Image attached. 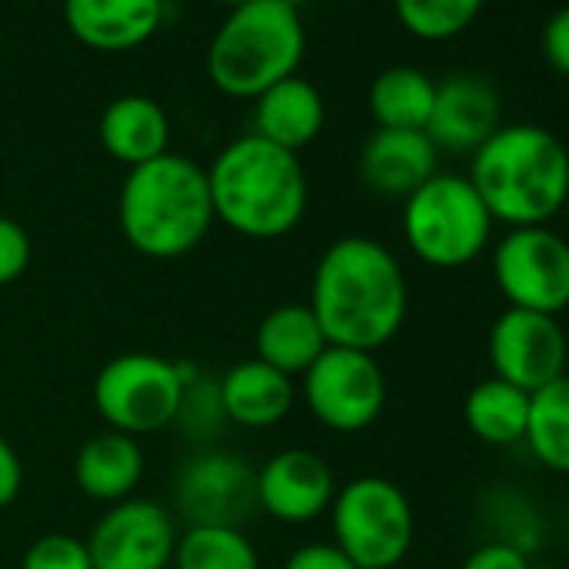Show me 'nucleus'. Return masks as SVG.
<instances>
[{
  "mask_svg": "<svg viewBox=\"0 0 569 569\" xmlns=\"http://www.w3.org/2000/svg\"><path fill=\"white\" fill-rule=\"evenodd\" d=\"M309 309L319 319L329 346L376 356L406 326V268L396 251L379 238H336L316 261Z\"/></svg>",
  "mask_w": 569,
  "mask_h": 569,
  "instance_id": "obj_1",
  "label": "nucleus"
},
{
  "mask_svg": "<svg viewBox=\"0 0 569 569\" xmlns=\"http://www.w3.org/2000/svg\"><path fill=\"white\" fill-rule=\"evenodd\" d=\"M466 178L496 224H549L569 201V148L542 124H499L469 154Z\"/></svg>",
  "mask_w": 569,
  "mask_h": 569,
  "instance_id": "obj_2",
  "label": "nucleus"
},
{
  "mask_svg": "<svg viewBox=\"0 0 569 569\" xmlns=\"http://www.w3.org/2000/svg\"><path fill=\"white\" fill-rule=\"evenodd\" d=\"M214 221L251 241L292 234L309 211V174L299 154L258 134L224 144L204 168Z\"/></svg>",
  "mask_w": 569,
  "mask_h": 569,
  "instance_id": "obj_3",
  "label": "nucleus"
},
{
  "mask_svg": "<svg viewBox=\"0 0 569 569\" xmlns=\"http://www.w3.org/2000/svg\"><path fill=\"white\" fill-rule=\"evenodd\" d=\"M118 224L124 241L154 261L191 254L214 224L208 171L174 151L128 168L118 194Z\"/></svg>",
  "mask_w": 569,
  "mask_h": 569,
  "instance_id": "obj_4",
  "label": "nucleus"
},
{
  "mask_svg": "<svg viewBox=\"0 0 569 569\" xmlns=\"http://www.w3.org/2000/svg\"><path fill=\"white\" fill-rule=\"evenodd\" d=\"M306 44V24L296 8L281 0H251L218 24L204 71L221 94L254 101L271 84L299 74Z\"/></svg>",
  "mask_w": 569,
  "mask_h": 569,
  "instance_id": "obj_5",
  "label": "nucleus"
},
{
  "mask_svg": "<svg viewBox=\"0 0 569 569\" xmlns=\"http://www.w3.org/2000/svg\"><path fill=\"white\" fill-rule=\"evenodd\" d=\"M496 221L466 174L436 171L402 201V238L409 251L439 271H456L482 258Z\"/></svg>",
  "mask_w": 569,
  "mask_h": 569,
  "instance_id": "obj_6",
  "label": "nucleus"
},
{
  "mask_svg": "<svg viewBox=\"0 0 569 569\" xmlns=\"http://www.w3.org/2000/svg\"><path fill=\"white\" fill-rule=\"evenodd\" d=\"M329 522L332 542L359 569H396L416 542V512L406 489L372 472L339 486Z\"/></svg>",
  "mask_w": 569,
  "mask_h": 569,
  "instance_id": "obj_7",
  "label": "nucleus"
},
{
  "mask_svg": "<svg viewBox=\"0 0 569 569\" xmlns=\"http://www.w3.org/2000/svg\"><path fill=\"white\" fill-rule=\"evenodd\" d=\"M191 366L154 352H121L94 376V409L108 429L124 436H151L174 422Z\"/></svg>",
  "mask_w": 569,
  "mask_h": 569,
  "instance_id": "obj_8",
  "label": "nucleus"
},
{
  "mask_svg": "<svg viewBox=\"0 0 569 569\" xmlns=\"http://www.w3.org/2000/svg\"><path fill=\"white\" fill-rule=\"evenodd\" d=\"M492 281L506 309L559 319L569 309V238L552 224L506 228L492 244Z\"/></svg>",
  "mask_w": 569,
  "mask_h": 569,
  "instance_id": "obj_9",
  "label": "nucleus"
},
{
  "mask_svg": "<svg viewBox=\"0 0 569 569\" xmlns=\"http://www.w3.org/2000/svg\"><path fill=\"white\" fill-rule=\"evenodd\" d=\"M302 402L319 426L339 436L366 432L386 412L389 382L372 352L329 346L299 379Z\"/></svg>",
  "mask_w": 569,
  "mask_h": 569,
  "instance_id": "obj_10",
  "label": "nucleus"
},
{
  "mask_svg": "<svg viewBox=\"0 0 569 569\" xmlns=\"http://www.w3.org/2000/svg\"><path fill=\"white\" fill-rule=\"evenodd\" d=\"M254 509V466L244 456L208 446L178 466L171 512L188 526H241Z\"/></svg>",
  "mask_w": 569,
  "mask_h": 569,
  "instance_id": "obj_11",
  "label": "nucleus"
},
{
  "mask_svg": "<svg viewBox=\"0 0 569 569\" xmlns=\"http://www.w3.org/2000/svg\"><path fill=\"white\" fill-rule=\"evenodd\" d=\"M84 542L94 569H168L178 542V522L158 499L131 496L108 506Z\"/></svg>",
  "mask_w": 569,
  "mask_h": 569,
  "instance_id": "obj_12",
  "label": "nucleus"
},
{
  "mask_svg": "<svg viewBox=\"0 0 569 569\" xmlns=\"http://www.w3.org/2000/svg\"><path fill=\"white\" fill-rule=\"evenodd\" d=\"M486 356L496 379L532 396L552 379L566 376L569 339L556 316L502 309L489 326Z\"/></svg>",
  "mask_w": 569,
  "mask_h": 569,
  "instance_id": "obj_13",
  "label": "nucleus"
},
{
  "mask_svg": "<svg viewBox=\"0 0 569 569\" xmlns=\"http://www.w3.org/2000/svg\"><path fill=\"white\" fill-rule=\"evenodd\" d=\"M336 492L339 482L332 466L312 449H281L254 469L258 509L289 526L329 516Z\"/></svg>",
  "mask_w": 569,
  "mask_h": 569,
  "instance_id": "obj_14",
  "label": "nucleus"
},
{
  "mask_svg": "<svg viewBox=\"0 0 569 569\" xmlns=\"http://www.w3.org/2000/svg\"><path fill=\"white\" fill-rule=\"evenodd\" d=\"M502 124V98L479 74H452L436 84V104L426 124L442 154H472Z\"/></svg>",
  "mask_w": 569,
  "mask_h": 569,
  "instance_id": "obj_15",
  "label": "nucleus"
},
{
  "mask_svg": "<svg viewBox=\"0 0 569 569\" xmlns=\"http://www.w3.org/2000/svg\"><path fill=\"white\" fill-rule=\"evenodd\" d=\"M64 24L88 51L124 54L158 34L164 0H64Z\"/></svg>",
  "mask_w": 569,
  "mask_h": 569,
  "instance_id": "obj_16",
  "label": "nucleus"
},
{
  "mask_svg": "<svg viewBox=\"0 0 569 569\" xmlns=\"http://www.w3.org/2000/svg\"><path fill=\"white\" fill-rule=\"evenodd\" d=\"M439 171V151L426 131L376 128L359 151V178L379 198L406 201Z\"/></svg>",
  "mask_w": 569,
  "mask_h": 569,
  "instance_id": "obj_17",
  "label": "nucleus"
},
{
  "mask_svg": "<svg viewBox=\"0 0 569 569\" xmlns=\"http://www.w3.org/2000/svg\"><path fill=\"white\" fill-rule=\"evenodd\" d=\"M251 121H254L251 134L299 154L326 128V98L312 81L292 74L254 98Z\"/></svg>",
  "mask_w": 569,
  "mask_h": 569,
  "instance_id": "obj_18",
  "label": "nucleus"
},
{
  "mask_svg": "<svg viewBox=\"0 0 569 569\" xmlns=\"http://www.w3.org/2000/svg\"><path fill=\"white\" fill-rule=\"evenodd\" d=\"M218 392H221L224 419L231 426L271 429L292 412L299 386L296 379L258 359H244L218 376Z\"/></svg>",
  "mask_w": 569,
  "mask_h": 569,
  "instance_id": "obj_19",
  "label": "nucleus"
},
{
  "mask_svg": "<svg viewBox=\"0 0 569 569\" xmlns=\"http://www.w3.org/2000/svg\"><path fill=\"white\" fill-rule=\"evenodd\" d=\"M98 141L114 161L138 168L168 151L171 118L148 94H121L101 111Z\"/></svg>",
  "mask_w": 569,
  "mask_h": 569,
  "instance_id": "obj_20",
  "label": "nucleus"
},
{
  "mask_svg": "<svg viewBox=\"0 0 569 569\" xmlns=\"http://www.w3.org/2000/svg\"><path fill=\"white\" fill-rule=\"evenodd\" d=\"M144 479V449L134 436L104 429L84 439L74 456V482L78 489L104 506L131 499Z\"/></svg>",
  "mask_w": 569,
  "mask_h": 569,
  "instance_id": "obj_21",
  "label": "nucleus"
},
{
  "mask_svg": "<svg viewBox=\"0 0 569 569\" xmlns=\"http://www.w3.org/2000/svg\"><path fill=\"white\" fill-rule=\"evenodd\" d=\"M326 349V332L312 316L309 302L274 306L254 329V359L284 372L289 379H302Z\"/></svg>",
  "mask_w": 569,
  "mask_h": 569,
  "instance_id": "obj_22",
  "label": "nucleus"
},
{
  "mask_svg": "<svg viewBox=\"0 0 569 569\" xmlns=\"http://www.w3.org/2000/svg\"><path fill=\"white\" fill-rule=\"evenodd\" d=\"M432 104H436V81L412 64L386 68L369 84V114L376 128L426 131Z\"/></svg>",
  "mask_w": 569,
  "mask_h": 569,
  "instance_id": "obj_23",
  "label": "nucleus"
},
{
  "mask_svg": "<svg viewBox=\"0 0 569 569\" xmlns=\"http://www.w3.org/2000/svg\"><path fill=\"white\" fill-rule=\"evenodd\" d=\"M529 419V392L489 376L476 382L462 399L466 429L486 446H522Z\"/></svg>",
  "mask_w": 569,
  "mask_h": 569,
  "instance_id": "obj_24",
  "label": "nucleus"
},
{
  "mask_svg": "<svg viewBox=\"0 0 569 569\" xmlns=\"http://www.w3.org/2000/svg\"><path fill=\"white\" fill-rule=\"evenodd\" d=\"M522 446L542 469L569 476V372L529 396Z\"/></svg>",
  "mask_w": 569,
  "mask_h": 569,
  "instance_id": "obj_25",
  "label": "nucleus"
},
{
  "mask_svg": "<svg viewBox=\"0 0 569 569\" xmlns=\"http://www.w3.org/2000/svg\"><path fill=\"white\" fill-rule=\"evenodd\" d=\"M479 519H482L489 539L506 542L529 559L546 546L542 506L516 486H492L489 492H482Z\"/></svg>",
  "mask_w": 569,
  "mask_h": 569,
  "instance_id": "obj_26",
  "label": "nucleus"
},
{
  "mask_svg": "<svg viewBox=\"0 0 569 569\" xmlns=\"http://www.w3.org/2000/svg\"><path fill=\"white\" fill-rule=\"evenodd\" d=\"M171 569H261V559L241 526H184Z\"/></svg>",
  "mask_w": 569,
  "mask_h": 569,
  "instance_id": "obj_27",
  "label": "nucleus"
},
{
  "mask_svg": "<svg viewBox=\"0 0 569 569\" xmlns=\"http://www.w3.org/2000/svg\"><path fill=\"white\" fill-rule=\"evenodd\" d=\"M489 0H392L396 21L406 34L426 44H442L466 34Z\"/></svg>",
  "mask_w": 569,
  "mask_h": 569,
  "instance_id": "obj_28",
  "label": "nucleus"
},
{
  "mask_svg": "<svg viewBox=\"0 0 569 569\" xmlns=\"http://www.w3.org/2000/svg\"><path fill=\"white\" fill-rule=\"evenodd\" d=\"M184 439L201 442L208 449V442L228 426L224 419V406H221V392H218V376L201 372L198 366H191L174 422H171Z\"/></svg>",
  "mask_w": 569,
  "mask_h": 569,
  "instance_id": "obj_29",
  "label": "nucleus"
},
{
  "mask_svg": "<svg viewBox=\"0 0 569 569\" xmlns=\"http://www.w3.org/2000/svg\"><path fill=\"white\" fill-rule=\"evenodd\" d=\"M21 569H94L88 542L74 532H44L38 536L24 556Z\"/></svg>",
  "mask_w": 569,
  "mask_h": 569,
  "instance_id": "obj_30",
  "label": "nucleus"
},
{
  "mask_svg": "<svg viewBox=\"0 0 569 569\" xmlns=\"http://www.w3.org/2000/svg\"><path fill=\"white\" fill-rule=\"evenodd\" d=\"M34 258V244L31 234L21 221L0 214V289L4 284H14Z\"/></svg>",
  "mask_w": 569,
  "mask_h": 569,
  "instance_id": "obj_31",
  "label": "nucleus"
},
{
  "mask_svg": "<svg viewBox=\"0 0 569 569\" xmlns=\"http://www.w3.org/2000/svg\"><path fill=\"white\" fill-rule=\"evenodd\" d=\"M539 51L556 74L569 78V4L546 18L539 31Z\"/></svg>",
  "mask_w": 569,
  "mask_h": 569,
  "instance_id": "obj_32",
  "label": "nucleus"
},
{
  "mask_svg": "<svg viewBox=\"0 0 569 569\" xmlns=\"http://www.w3.org/2000/svg\"><path fill=\"white\" fill-rule=\"evenodd\" d=\"M281 569H359L336 542H306L289 552Z\"/></svg>",
  "mask_w": 569,
  "mask_h": 569,
  "instance_id": "obj_33",
  "label": "nucleus"
},
{
  "mask_svg": "<svg viewBox=\"0 0 569 569\" xmlns=\"http://www.w3.org/2000/svg\"><path fill=\"white\" fill-rule=\"evenodd\" d=\"M459 569H532V566H529V556H522L519 549H512L506 542H496V539H482L462 559Z\"/></svg>",
  "mask_w": 569,
  "mask_h": 569,
  "instance_id": "obj_34",
  "label": "nucleus"
},
{
  "mask_svg": "<svg viewBox=\"0 0 569 569\" xmlns=\"http://www.w3.org/2000/svg\"><path fill=\"white\" fill-rule=\"evenodd\" d=\"M21 489H24V462L18 449L4 439V432H0V512L18 502Z\"/></svg>",
  "mask_w": 569,
  "mask_h": 569,
  "instance_id": "obj_35",
  "label": "nucleus"
},
{
  "mask_svg": "<svg viewBox=\"0 0 569 569\" xmlns=\"http://www.w3.org/2000/svg\"><path fill=\"white\" fill-rule=\"evenodd\" d=\"M214 4H224L228 11H234V8H241V4H251V0H214Z\"/></svg>",
  "mask_w": 569,
  "mask_h": 569,
  "instance_id": "obj_36",
  "label": "nucleus"
},
{
  "mask_svg": "<svg viewBox=\"0 0 569 569\" xmlns=\"http://www.w3.org/2000/svg\"><path fill=\"white\" fill-rule=\"evenodd\" d=\"M281 4H289V8H296V11H299V8L306 4V0H281Z\"/></svg>",
  "mask_w": 569,
  "mask_h": 569,
  "instance_id": "obj_37",
  "label": "nucleus"
},
{
  "mask_svg": "<svg viewBox=\"0 0 569 569\" xmlns=\"http://www.w3.org/2000/svg\"><path fill=\"white\" fill-rule=\"evenodd\" d=\"M566 546H569V512H566Z\"/></svg>",
  "mask_w": 569,
  "mask_h": 569,
  "instance_id": "obj_38",
  "label": "nucleus"
},
{
  "mask_svg": "<svg viewBox=\"0 0 569 569\" xmlns=\"http://www.w3.org/2000/svg\"><path fill=\"white\" fill-rule=\"evenodd\" d=\"M542 569H546V566H542Z\"/></svg>",
  "mask_w": 569,
  "mask_h": 569,
  "instance_id": "obj_39",
  "label": "nucleus"
},
{
  "mask_svg": "<svg viewBox=\"0 0 569 569\" xmlns=\"http://www.w3.org/2000/svg\"><path fill=\"white\" fill-rule=\"evenodd\" d=\"M168 569H171V566H168Z\"/></svg>",
  "mask_w": 569,
  "mask_h": 569,
  "instance_id": "obj_40",
  "label": "nucleus"
}]
</instances>
